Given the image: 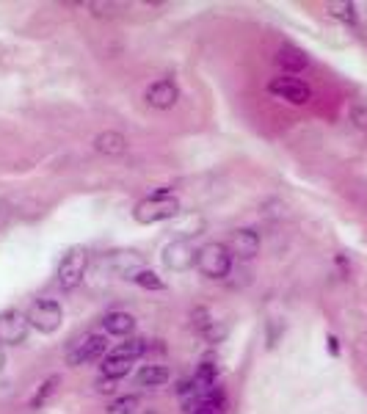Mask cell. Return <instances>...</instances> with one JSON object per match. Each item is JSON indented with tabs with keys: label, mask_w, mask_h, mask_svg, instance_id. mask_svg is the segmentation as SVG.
<instances>
[{
	"label": "cell",
	"mask_w": 367,
	"mask_h": 414,
	"mask_svg": "<svg viewBox=\"0 0 367 414\" xmlns=\"http://www.w3.org/2000/svg\"><path fill=\"white\" fill-rule=\"evenodd\" d=\"M180 213V202H177V197H171V191L169 188H160L157 194H152L147 199H141L136 210H133V218L139 221V224H160V221H169V218H174Z\"/></svg>",
	"instance_id": "1"
},
{
	"label": "cell",
	"mask_w": 367,
	"mask_h": 414,
	"mask_svg": "<svg viewBox=\"0 0 367 414\" xmlns=\"http://www.w3.org/2000/svg\"><path fill=\"white\" fill-rule=\"evenodd\" d=\"M196 268L208 279H226L232 268V252L224 243H205L196 252Z\"/></svg>",
	"instance_id": "2"
},
{
	"label": "cell",
	"mask_w": 367,
	"mask_h": 414,
	"mask_svg": "<svg viewBox=\"0 0 367 414\" xmlns=\"http://www.w3.org/2000/svg\"><path fill=\"white\" fill-rule=\"evenodd\" d=\"M61 321H64V309L58 301L42 298V301H33L28 309V323L42 335H53L61 326Z\"/></svg>",
	"instance_id": "3"
},
{
	"label": "cell",
	"mask_w": 367,
	"mask_h": 414,
	"mask_svg": "<svg viewBox=\"0 0 367 414\" xmlns=\"http://www.w3.org/2000/svg\"><path fill=\"white\" fill-rule=\"evenodd\" d=\"M86 268H88V252H86L83 246H72V249L64 254L61 266H58V284H61L64 290H75V287L83 282Z\"/></svg>",
	"instance_id": "4"
},
{
	"label": "cell",
	"mask_w": 367,
	"mask_h": 414,
	"mask_svg": "<svg viewBox=\"0 0 367 414\" xmlns=\"http://www.w3.org/2000/svg\"><path fill=\"white\" fill-rule=\"evenodd\" d=\"M105 351H108L105 335H86V337H80L77 343H72L70 353H67V362H70L72 367H80V365L97 362L100 356H105Z\"/></svg>",
	"instance_id": "5"
},
{
	"label": "cell",
	"mask_w": 367,
	"mask_h": 414,
	"mask_svg": "<svg viewBox=\"0 0 367 414\" xmlns=\"http://www.w3.org/2000/svg\"><path fill=\"white\" fill-rule=\"evenodd\" d=\"M28 315L17 312V309H6L0 312V345H19L28 337Z\"/></svg>",
	"instance_id": "6"
},
{
	"label": "cell",
	"mask_w": 367,
	"mask_h": 414,
	"mask_svg": "<svg viewBox=\"0 0 367 414\" xmlns=\"http://www.w3.org/2000/svg\"><path fill=\"white\" fill-rule=\"evenodd\" d=\"M163 266H166L169 271H177V274H182V271H188L191 266H196V249H194V243L185 240V238L169 243V246L163 249Z\"/></svg>",
	"instance_id": "7"
},
{
	"label": "cell",
	"mask_w": 367,
	"mask_h": 414,
	"mask_svg": "<svg viewBox=\"0 0 367 414\" xmlns=\"http://www.w3.org/2000/svg\"><path fill=\"white\" fill-rule=\"evenodd\" d=\"M268 91H271L274 97H279V100L293 102V105H304V102L312 97L309 86L301 83L298 77H274V80L268 83Z\"/></svg>",
	"instance_id": "8"
},
{
	"label": "cell",
	"mask_w": 367,
	"mask_h": 414,
	"mask_svg": "<svg viewBox=\"0 0 367 414\" xmlns=\"http://www.w3.org/2000/svg\"><path fill=\"white\" fill-rule=\"evenodd\" d=\"M144 97H147V102L152 105V108H157V111H169V108L177 105V100H180V89H177L174 80L163 77V80H155V83L149 86Z\"/></svg>",
	"instance_id": "9"
},
{
	"label": "cell",
	"mask_w": 367,
	"mask_h": 414,
	"mask_svg": "<svg viewBox=\"0 0 367 414\" xmlns=\"http://www.w3.org/2000/svg\"><path fill=\"white\" fill-rule=\"evenodd\" d=\"M229 252L243 257V260L257 257L260 254V235L254 229H235L229 238Z\"/></svg>",
	"instance_id": "10"
},
{
	"label": "cell",
	"mask_w": 367,
	"mask_h": 414,
	"mask_svg": "<svg viewBox=\"0 0 367 414\" xmlns=\"http://www.w3.org/2000/svg\"><path fill=\"white\" fill-rule=\"evenodd\" d=\"M94 149L100 155L119 158V155L127 152V138L122 136V133H116V130H105V133H100V136L94 138Z\"/></svg>",
	"instance_id": "11"
},
{
	"label": "cell",
	"mask_w": 367,
	"mask_h": 414,
	"mask_svg": "<svg viewBox=\"0 0 367 414\" xmlns=\"http://www.w3.org/2000/svg\"><path fill=\"white\" fill-rule=\"evenodd\" d=\"M102 326H105V332L114 335V337H127V335H133V329H136V318H133L130 312H108L105 321H102Z\"/></svg>",
	"instance_id": "12"
},
{
	"label": "cell",
	"mask_w": 367,
	"mask_h": 414,
	"mask_svg": "<svg viewBox=\"0 0 367 414\" xmlns=\"http://www.w3.org/2000/svg\"><path fill=\"white\" fill-rule=\"evenodd\" d=\"M111 263L116 266L114 271L119 276H133L139 274V271H144L141 268V254H136V252H116V254H111Z\"/></svg>",
	"instance_id": "13"
},
{
	"label": "cell",
	"mask_w": 367,
	"mask_h": 414,
	"mask_svg": "<svg viewBox=\"0 0 367 414\" xmlns=\"http://www.w3.org/2000/svg\"><path fill=\"white\" fill-rule=\"evenodd\" d=\"M276 64L285 69V72H301L309 61H306V56L298 47H282L276 53Z\"/></svg>",
	"instance_id": "14"
},
{
	"label": "cell",
	"mask_w": 367,
	"mask_h": 414,
	"mask_svg": "<svg viewBox=\"0 0 367 414\" xmlns=\"http://www.w3.org/2000/svg\"><path fill=\"white\" fill-rule=\"evenodd\" d=\"M144 351H147L144 340H139V337H130L127 343H119L116 348H111V351H108V356H114V359H127V362H136V359H139Z\"/></svg>",
	"instance_id": "15"
},
{
	"label": "cell",
	"mask_w": 367,
	"mask_h": 414,
	"mask_svg": "<svg viewBox=\"0 0 367 414\" xmlns=\"http://www.w3.org/2000/svg\"><path fill=\"white\" fill-rule=\"evenodd\" d=\"M169 381V370L163 365H147L139 370V384L141 387H163Z\"/></svg>",
	"instance_id": "16"
},
{
	"label": "cell",
	"mask_w": 367,
	"mask_h": 414,
	"mask_svg": "<svg viewBox=\"0 0 367 414\" xmlns=\"http://www.w3.org/2000/svg\"><path fill=\"white\" fill-rule=\"evenodd\" d=\"M130 367H133V362H127V359H114V356H105V359H102V365H100L102 378H111V381H116V378L127 376V373H130Z\"/></svg>",
	"instance_id": "17"
},
{
	"label": "cell",
	"mask_w": 367,
	"mask_h": 414,
	"mask_svg": "<svg viewBox=\"0 0 367 414\" xmlns=\"http://www.w3.org/2000/svg\"><path fill=\"white\" fill-rule=\"evenodd\" d=\"M191 414H226V398H224V390H216L205 404H199Z\"/></svg>",
	"instance_id": "18"
},
{
	"label": "cell",
	"mask_w": 367,
	"mask_h": 414,
	"mask_svg": "<svg viewBox=\"0 0 367 414\" xmlns=\"http://www.w3.org/2000/svg\"><path fill=\"white\" fill-rule=\"evenodd\" d=\"M58 384H61V376H50V378L36 390V395H33V401H31V409H42V406L50 401V395L56 392Z\"/></svg>",
	"instance_id": "19"
},
{
	"label": "cell",
	"mask_w": 367,
	"mask_h": 414,
	"mask_svg": "<svg viewBox=\"0 0 367 414\" xmlns=\"http://www.w3.org/2000/svg\"><path fill=\"white\" fill-rule=\"evenodd\" d=\"M139 412V395H125L108 406V414H136Z\"/></svg>",
	"instance_id": "20"
},
{
	"label": "cell",
	"mask_w": 367,
	"mask_h": 414,
	"mask_svg": "<svg viewBox=\"0 0 367 414\" xmlns=\"http://www.w3.org/2000/svg\"><path fill=\"white\" fill-rule=\"evenodd\" d=\"M133 282H136L139 287H144V290H163V287H166V282L155 274V271H147V268L133 276Z\"/></svg>",
	"instance_id": "21"
},
{
	"label": "cell",
	"mask_w": 367,
	"mask_h": 414,
	"mask_svg": "<svg viewBox=\"0 0 367 414\" xmlns=\"http://www.w3.org/2000/svg\"><path fill=\"white\" fill-rule=\"evenodd\" d=\"M329 11L334 17H340L343 22H348V25H357V6L354 3H331Z\"/></svg>",
	"instance_id": "22"
},
{
	"label": "cell",
	"mask_w": 367,
	"mask_h": 414,
	"mask_svg": "<svg viewBox=\"0 0 367 414\" xmlns=\"http://www.w3.org/2000/svg\"><path fill=\"white\" fill-rule=\"evenodd\" d=\"M351 116H354V122H357L359 128H367V108L362 105V102L351 108Z\"/></svg>",
	"instance_id": "23"
},
{
	"label": "cell",
	"mask_w": 367,
	"mask_h": 414,
	"mask_svg": "<svg viewBox=\"0 0 367 414\" xmlns=\"http://www.w3.org/2000/svg\"><path fill=\"white\" fill-rule=\"evenodd\" d=\"M97 390H100V392H114V390H116V381H111V378H102Z\"/></svg>",
	"instance_id": "24"
},
{
	"label": "cell",
	"mask_w": 367,
	"mask_h": 414,
	"mask_svg": "<svg viewBox=\"0 0 367 414\" xmlns=\"http://www.w3.org/2000/svg\"><path fill=\"white\" fill-rule=\"evenodd\" d=\"M326 343H329V351H331V356H340V340H337L334 335H329V340H326Z\"/></svg>",
	"instance_id": "25"
},
{
	"label": "cell",
	"mask_w": 367,
	"mask_h": 414,
	"mask_svg": "<svg viewBox=\"0 0 367 414\" xmlns=\"http://www.w3.org/2000/svg\"><path fill=\"white\" fill-rule=\"evenodd\" d=\"M6 215H8V205H6V202H0V224L6 221Z\"/></svg>",
	"instance_id": "26"
},
{
	"label": "cell",
	"mask_w": 367,
	"mask_h": 414,
	"mask_svg": "<svg viewBox=\"0 0 367 414\" xmlns=\"http://www.w3.org/2000/svg\"><path fill=\"white\" fill-rule=\"evenodd\" d=\"M3 365H6V356H3V348H0V370H3Z\"/></svg>",
	"instance_id": "27"
}]
</instances>
